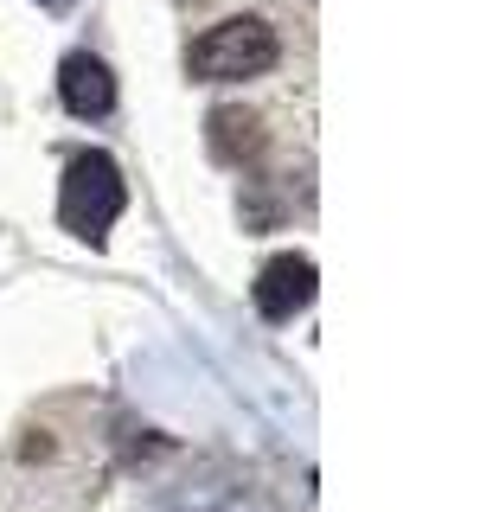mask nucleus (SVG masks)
<instances>
[{
  "instance_id": "f257e3e1",
  "label": "nucleus",
  "mask_w": 480,
  "mask_h": 512,
  "mask_svg": "<svg viewBox=\"0 0 480 512\" xmlns=\"http://www.w3.org/2000/svg\"><path fill=\"white\" fill-rule=\"evenodd\" d=\"M276 64V26L256 20V13H237V20H218L205 39H192L186 71L199 84H244V77H263Z\"/></svg>"
},
{
  "instance_id": "f03ea898",
  "label": "nucleus",
  "mask_w": 480,
  "mask_h": 512,
  "mask_svg": "<svg viewBox=\"0 0 480 512\" xmlns=\"http://www.w3.org/2000/svg\"><path fill=\"white\" fill-rule=\"evenodd\" d=\"M116 212H122V173H116V160L96 154V148H77L71 167H64L58 218L71 224L84 244H103L109 224H116Z\"/></svg>"
},
{
  "instance_id": "7ed1b4c3",
  "label": "nucleus",
  "mask_w": 480,
  "mask_h": 512,
  "mask_svg": "<svg viewBox=\"0 0 480 512\" xmlns=\"http://www.w3.org/2000/svg\"><path fill=\"white\" fill-rule=\"evenodd\" d=\"M58 96H64V109L71 116H109V103H116V77H109V64L96 58V52H71L58 64Z\"/></svg>"
},
{
  "instance_id": "20e7f679",
  "label": "nucleus",
  "mask_w": 480,
  "mask_h": 512,
  "mask_svg": "<svg viewBox=\"0 0 480 512\" xmlns=\"http://www.w3.org/2000/svg\"><path fill=\"white\" fill-rule=\"evenodd\" d=\"M314 301V263L308 256H269L263 276H256V308L263 320H288L295 308Z\"/></svg>"
},
{
  "instance_id": "39448f33",
  "label": "nucleus",
  "mask_w": 480,
  "mask_h": 512,
  "mask_svg": "<svg viewBox=\"0 0 480 512\" xmlns=\"http://www.w3.org/2000/svg\"><path fill=\"white\" fill-rule=\"evenodd\" d=\"M205 135H212V154H218V160H250V154H263V116H256V109H244V103L212 109Z\"/></svg>"
},
{
  "instance_id": "423d86ee",
  "label": "nucleus",
  "mask_w": 480,
  "mask_h": 512,
  "mask_svg": "<svg viewBox=\"0 0 480 512\" xmlns=\"http://www.w3.org/2000/svg\"><path fill=\"white\" fill-rule=\"evenodd\" d=\"M39 7H71V0H39Z\"/></svg>"
}]
</instances>
